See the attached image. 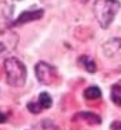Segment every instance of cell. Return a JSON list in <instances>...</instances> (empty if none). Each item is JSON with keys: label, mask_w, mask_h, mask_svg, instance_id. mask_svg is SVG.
<instances>
[{"label": "cell", "mask_w": 121, "mask_h": 130, "mask_svg": "<svg viewBox=\"0 0 121 130\" xmlns=\"http://www.w3.org/2000/svg\"><path fill=\"white\" fill-rule=\"evenodd\" d=\"M121 7L118 0H95L94 2V16L101 29H108L113 23L115 14Z\"/></svg>", "instance_id": "obj_1"}, {"label": "cell", "mask_w": 121, "mask_h": 130, "mask_svg": "<svg viewBox=\"0 0 121 130\" xmlns=\"http://www.w3.org/2000/svg\"><path fill=\"white\" fill-rule=\"evenodd\" d=\"M4 72H6V80L13 87H20L26 83L27 70L19 59L9 57L4 60Z\"/></svg>", "instance_id": "obj_2"}, {"label": "cell", "mask_w": 121, "mask_h": 130, "mask_svg": "<svg viewBox=\"0 0 121 130\" xmlns=\"http://www.w3.org/2000/svg\"><path fill=\"white\" fill-rule=\"evenodd\" d=\"M103 54L108 60H114L121 63V39H110L108 42L103 44Z\"/></svg>", "instance_id": "obj_3"}, {"label": "cell", "mask_w": 121, "mask_h": 130, "mask_svg": "<svg viewBox=\"0 0 121 130\" xmlns=\"http://www.w3.org/2000/svg\"><path fill=\"white\" fill-rule=\"evenodd\" d=\"M36 76L43 84H51L54 82L56 70L53 66H50L46 61H40L36 64Z\"/></svg>", "instance_id": "obj_4"}, {"label": "cell", "mask_w": 121, "mask_h": 130, "mask_svg": "<svg viewBox=\"0 0 121 130\" xmlns=\"http://www.w3.org/2000/svg\"><path fill=\"white\" fill-rule=\"evenodd\" d=\"M43 14H44V10L43 9H36V10H29V12H23L22 14L17 17V19L11 23V26H22L24 23H29V22H34V20L42 19Z\"/></svg>", "instance_id": "obj_5"}, {"label": "cell", "mask_w": 121, "mask_h": 130, "mask_svg": "<svg viewBox=\"0 0 121 130\" xmlns=\"http://www.w3.org/2000/svg\"><path fill=\"white\" fill-rule=\"evenodd\" d=\"M11 14H13V7L6 0H0V23L9 22Z\"/></svg>", "instance_id": "obj_6"}, {"label": "cell", "mask_w": 121, "mask_h": 130, "mask_svg": "<svg viewBox=\"0 0 121 130\" xmlns=\"http://www.w3.org/2000/svg\"><path fill=\"white\" fill-rule=\"evenodd\" d=\"M84 97L88 100H95V99H100L101 97V90L98 87H95V86H91V87L86 89V92H84Z\"/></svg>", "instance_id": "obj_7"}, {"label": "cell", "mask_w": 121, "mask_h": 130, "mask_svg": "<svg viewBox=\"0 0 121 130\" xmlns=\"http://www.w3.org/2000/svg\"><path fill=\"white\" fill-rule=\"evenodd\" d=\"M80 63L83 64V67L87 70L88 73H95V70H97L95 63L91 60L90 57H87V56H81V57H80Z\"/></svg>", "instance_id": "obj_8"}, {"label": "cell", "mask_w": 121, "mask_h": 130, "mask_svg": "<svg viewBox=\"0 0 121 130\" xmlns=\"http://www.w3.org/2000/svg\"><path fill=\"white\" fill-rule=\"evenodd\" d=\"M74 117H81L84 119V120H87L88 123H93V124H100L101 123V119L98 117L97 115H94V113H78V115H76Z\"/></svg>", "instance_id": "obj_9"}, {"label": "cell", "mask_w": 121, "mask_h": 130, "mask_svg": "<svg viewBox=\"0 0 121 130\" xmlns=\"http://www.w3.org/2000/svg\"><path fill=\"white\" fill-rule=\"evenodd\" d=\"M38 103L42 104L43 109H50L51 107V104H53V100H51V97H50L49 93H40V96H38Z\"/></svg>", "instance_id": "obj_10"}, {"label": "cell", "mask_w": 121, "mask_h": 130, "mask_svg": "<svg viewBox=\"0 0 121 130\" xmlns=\"http://www.w3.org/2000/svg\"><path fill=\"white\" fill-rule=\"evenodd\" d=\"M27 109H29L31 113H34V115H37V113H40V111L43 110V107L40 103H29L27 104Z\"/></svg>", "instance_id": "obj_11"}, {"label": "cell", "mask_w": 121, "mask_h": 130, "mask_svg": "<svg viewBox=\"0 0 121 130\" xmlns=\"http://www.w3.org/2000/svg\"><path fill=\"white\" fill-rule=\"evenodd\" d=\"M111 99H113V102H114L115 104L121 106V96H118L115 92H113V94H111Z\"/></svg>", "instance_id": "obj_12"}, {"label": "cell", "mask_w": 121, "mask_h": 130, "mask_svg": "<svg viewBox=\"0 0 121 130\" xmlns=\"http://www.w3.org/2000/svg\"><path fill=\"white\" fill-rule=\"evenodd\" d=\"M111 130H121V120H117V122H113L110 126Z\"/></svg>", "instance_id": "obj_13"}, {"label": "cell", "mask_w": 121, "mask_h": 130, "mask_svg": "<svg viewBox=\"0 0 121 130\" xmlns=\"http://www.w3.org/2000/svg\"><path fill=\"white\" fill-rule=\"evenodd\" d=\"M4 122H6V115L0 111V123H4Z\"/></svg>", "instance_id": "obj_14"}]
</instances>
